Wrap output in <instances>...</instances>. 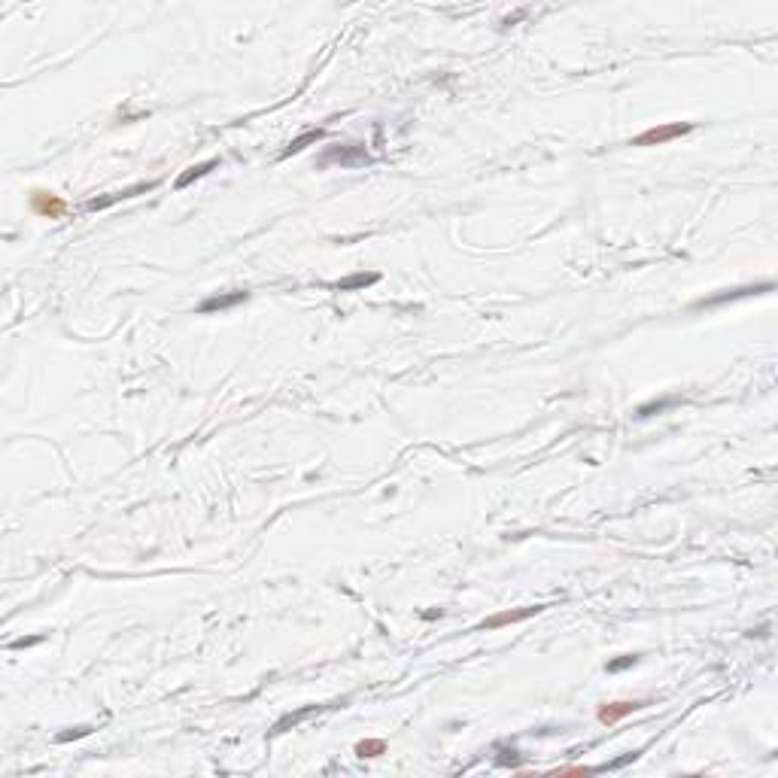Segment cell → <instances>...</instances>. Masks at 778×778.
<instances>
[{
  "mask_svg": "<svg viewBox=\"0 0 778 778\" xmlns=\"http://www.w3.org/2000/svg\"><path fill=\"white\" fill-rule=\"evenodd\" d=\"M547 608V605H526V608H517V611H502V614H493V617H487L484 623H480L477 629H498V627H511V623H520L526 617H532V614H541Z\"/></svg>",
  "mask_w": 778,
  "mask_h": 778,
  "instance_id": "5b68a950",
  "label": "cell"
},
{
  "mask_svg": "<svg viewBox=\"0 0 778 778\" xmlns=\"http://www.w3.org/2000/svg\"><path fill=\"white\" fill-rule=\"evenodd\" d=\"M216 168H219V158H207V161H201V165H192V168H186V170H182V174L177 177L174 186H177V189H186V186H192L195 180L207 177L210 170H216Z\"/></svg>",
  "mask_w": 778,
  "mask_h": 778,
  "instance_id": "ba28073f",
  "label": "cell"
},
{
  "mask_svg": "<svg viewBox=\"0 0 778 778\" xmlns=\"http://www.w3.org/2000/svg\"><path fill=\"white\" fill-rule=\"evenodd\" d=\"M158 182L152 180V182H137V186H128V189H122V192H113V195H103V198H92L89 204H85V210H107L113 204H119V201H128V198H137V195H146V192H152Z\"/></svg>",
  "mask_w": 778,
  "mask_h": 778,
  "instance_id": "277c9868",
  "label": "cell"
},
{
  "mask_svg": "<svg viewBox=\"0 0 778 778\" xmlns=\"http://www.w3.org/2000/svg\"><path fill=\"white\" fill-rule=\"evenodd\" d=\"M377 280H380V274L359 271V274H350V277H344V280H338V283H334V289H338V292H356V289H365V286H374Z\"/></svg>",
  "mask_w": 778,
  "mask_h": 778,
  "instance_id": "30bf717a",
  "label": "cell"
},
{
  "mask_svg": "<svg viewBox=\"0 0 778 778\" xmlns=\"http://www.w3.org/2000/svg\"><path fill=\"white\" fill-rule=\"evenodd\" d=\"M27 204H31V213L40 219H61L67 213V201L49 189H34Z\"/></svg>",
  "mask_w": 778,
  "mask_h": 778,
  "instance_id": "7a4b0ae2",
  "label": "cell"
},
{
  "mask_svg": "<svg viewBox=\"0 0 778 778\" xmlns=\"http://www.w3.org/2000/svg\"><path fill=\"white\" fill-rule=\"evenodd\" d=\"M772 283H763V286H748V289H736V292H720L715 299H703L696 307H715L720 301H736V299H745V295H757V292H770Z\"/></svg>",
  "mask_w": 778,
  "mask_h": 778,
  "instance_id": "9c48e42d",
  "label": "cell"
},
{
  "mask_svg": "<svg viewBox=\"0 0 778 778\" xmlns=\"http://www.w3.org/2000/svg\"><path fill=\"white\" fill-rule=\"evenodd\" d=\"M636 660H639V657H620V660H611V663H608V672H620V669H627V666H636Z\"/></svg>",
  "mask_w": 778,
  "mask_h": 778,
  "instance_id": "e0dca14e",
  "label": "cell"
},
{
  "mask_svg": "<svg viewBox=\"0 0 778 778\" xmlns=\"http://www.w3.org/2000/svg\"><path fill=\"white\" fill-rule=\"evenodd\" d=\"M329 161H338V165H359V161H368V156H365L362 146H332L329 152H325L322 165H329Z\"/></svg>",
  "mask_w": 778,
  "mask_h": 778,
  "instance_id": "52a82bcc",
  "label": "cell"
},
{
  "mask_svg": "<svg viewBox=\"0 0 778 778\" xmlns=\"http://www.w3.org/2000/svg\"><path fill=\"white\" fill-rule=\"evenodd\" d=\"M641 708H645V703H641V699H617V703H605V705H599L596 717H599V724L614 727L617 720L629 717L632 712H641Z\"/></svg>",
  "mask_w": 778,
  "mask_h": 778,
  "instance_id": "3957f363",
  "label": "cell"
},
{
  "mask_svg": "<svg viewBox=\"0 0 778 778\" xmlns=\"http://www.w3.org/2000/svg\"><path fill=\"white\" fill-rule=\"evenodd\" d=\"M37 641H40V639H22V641H13V645H9V648H13V651H22V648H31V645H37Z\"/></svg>",
  "mask_w": 778,
  "mask_h": 778,
  "instance_id": "ac0fdd59",
  "label": "cell"
},
{
  "mask_svg": "<svg viewBox=\"0 0 778 778\" xmlns=\"http://www.w3.org/2000/svg\"><path fill=\"white\" fill-rule=\"evenodd\" d=\"M694 131V122H672V125H654V128L641 131L639 137L629 140V146H663V143H672L684 134Z\"/></svg>",
  "mask_w": 778,
  "mask_h": 778,
  "instance_id": "6da1fadb",
  "label": "cell"
},
{
  "mask_svg": "<svg viewBox=\"0 0 778 778\" xmlns=\"http://www.w3.org/2000/svg\"><path fill=\"white\" fill-rule=\"evenodd\" d=\"M325 137V131L322 128H313V131H304L301 137H295L289 146H286L283 152H280V158H289V156H299V152L304 149V146H310V143H316V140H322Z\"/></svg>",
  "mask_w": 778,
  "mask_h": 778,
  "instance_id": "8fae6325",
  "label": "cell"
},
{
  "mask_svg": "<svg viewBox=\"0 0 778 778\" xmlns=\"http://www.w3.org/2000/svg\"><path fill=\"white\" fill-rule=\"evenodd\" d=\"M92 729L89 727H76L70 729V733H58V742H70V739H82V736H89Z\"/></svg>",
  "mask_w": 778,
  "mask_h": 778,
  "instance_id": "2e32d148",
  "label": "cell"
},
{
  "mask_svg": "<svg viewBox=\"0 0 778 778\" xmlns=\"http://www.w3.org/2000/svg\"><path fill=\"white\" fill-rule=\"evenodd\" d=\"M675 405V399H663V401H654V405H641L639 408V417H654V414H663L666 408Z\"/></svg>",
  "mask_w": 778,
  "mask_h": 778,
  "instance_id": "9a60e30c",
  "label": "cell"
},
{
  "mask_svg": "<svg viewBox=\"0 0 778 778\" xmlns=\"http://www.w3.org/2000/svg\"><path fill=\"white\" fill-rule=\"evenodd\" d=\"M596 772H602V766H560L551 775H596Z\"/></svg>",
  "mask_w": 778,
  "mask_h": 778,
  "instance_id": "5bb4252c",
  "label": "cell"
},
{
  "mask_svg": "<svg viewBox=\"0 0 778 778\" xmlns=\"http://www.w3.org/2000/svg\"><path fill=\"white\" fill-rule=\"evenodd\" d=\"M310 712H320V705H307V708H301V712H295V715H286L283 720H277V724H274V729H271V736L283 733L286 727H295V724H299V720H304V717L310 715Z\"/></svg>",
  "mask_w": 778,
  "mask_h": 778,
  "instance_id": "4fadbf2b",
  "label": "cell"
},
{
  "mask_svg": "<svg viewBox=\"0 0 778 778\" xmlns=\"http://www.w3.org/2000/svg\"><path fill=\"white\" fill-rule=\"evenodd\" d=\"M356 754L362 757H380V754H387V742H383V739H362V742H356Z\"/></svg>",
  "mask_w": 778,
  "mask_h": 778,
  "instance_id": "7c38bea8",
  "label": "cell"
},
{
  "mask_svg": "<svg viewBox=\"0 0 778 778\" xmlns=\"http://www.w3.org/2000/svg\"><path fill=\"white\" fill-rule=\"evenodd\" d=\"M249 299V292H228V295H210V299H204L198 304V313H216V310H228V307H234L240 301H246Z\"/></svg>",
  "mask_w": 778,
  "mask_h": 778,
  "instance_id": "8992f818",
  "label": "cell"
}]
</instances>
